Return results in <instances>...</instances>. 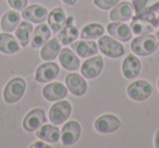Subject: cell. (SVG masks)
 <instances>
[{"label": "cell", "mask_w": 159, "mask_h": 148, "mask_svg": "<svg viewBox=\"0 0 159 148\" xmlns=\"http://www.w3.org/2000/svg\"><path fill=\"white\" fill-rule=\"evenodd\" d=\"M134 12V7L132 3L129 1H122L112 8L110 12V19L116 22H124L132 19Z\"/></svg>", "instance_id": "8fae6325"}, {"label": "cell", "mask_w": 159, "mask_h": 148, "mask_svg": "<svg viewBox=\"0 0 159 148\" xmlns=\"http://www.w3.org/2000/svg\"><path fill=\"white\" fill-rule=\"evenodd\" d=\"M47 121L45 111L40 108L30 111L23 120V128L26 132H35Z\"/></svg>", "instance_id": "52a82bcc"}, {"label": "cell", "mask_w": 159, "mask_h": 148, "mask_svg": "<svg viewBox=\"0 0 159 148\" xmlns=\"http://www.w3.org/2000/svg\"><path fill=\"white\" fill-rule=\"evenodd\" d=\"M152 94V86L146 81H136L128 87V96L133 100L142 101Z\"/></svg>", "instance_id": "5b68a950"}, {"label": "cell", "mask_w": 159, "mask_h": 148, "mask_svg": "<svg viewBox=\"0 0 159 148\" xmlns=\"http://www.w3.org/2000/svg\"><path fill=\"white\" fill-rule=\"evenodd\" d=\"M81 125L76 121H69L62 128L61 141L63 145L70 146L79 141L81 136Z\"/></svg>", "instance_id": "9c48e42d"}, {"label": "cell", "mask_w": 159, "mask_h": 148, "mask_svg": "<svg viewBox=\"0 0 159 148\" xmlns=\"http://www.w3.org/2000/svg\"><path fill=\"white\" fill-rule=\"evenodd\" d=\"M26 89V83L22 78H14L7 83L3 91V99L7 104L18 102L23 97Z\"/></svg>", "instance_id": "7a4b0ae2"}, {"label": "cell", "mask_w": 159, "mask_h": 148, "mask_svg": "<svg viewBox=\"0 0 159 148\" xmlns=\"http://www.w3.org/2000/svg\"><path fill=\"white\" fill-rule=\"evenodd\" d=\"M66 94H68L66 87L59 82L50 83L43 88V96L45 97V99L49 101H58L63 99L66 98Z\"/></svg>", "instance_id": "4fadbf2b"}, {"label": "cell", "mask_w": 159, "mask_h": 148, "mask_svg": "<svg viewBox=\"0 0 159 148\" xmlns=\"http://www.w3.org/2000/svg\"><path fill=\"white\" fill-rule=\"evenodd\" d=\"M108 33L112 37L126 43L132 38V31L130 26L123 22H113L108 25Z\"/></svg>", "instance_id": "2e32d148"}, {"label": "cell", "mask_w": 159, "mask_h": 148, "mask_svg": "<svg viewBox=\"0 0 159 148\" xmlns=\"http://www.w3.org/2000/svg\"><path fill=\"white\" fill-rule=\"evenodd\" d=\"M136 16H145L159 9V0H132Z\"/></svg>", "instance_id": "7402d4cb"}, {"label": "cell", "mask_w": 159, "mask_h": 148, "mask_svg": "<svg viewBox=\"0 0 159 148\" xmlns=\"http://www.w3.org/2000/svg\"><path fill=\"white\" fill-rule=\"evenodd\" d=\"M155 147L156 148H159V131L156 133V135H155Z\"/></svg>", "instance_id": "836d02e7"}, {"label": "cell", "mask_w": 159, "mask_h": 148, "mask_svg": "<svg viewBox=\"0 0 159 148\" xmlns=\"http://www.w3.org/2000/svg\"><path fill=\"white\" fill-rule=\"evenodd\" d=\"M156 37H157V38H158V40H159V32H158V33H157V35H156Z\"/></svg>", "instance_id": "d590c367"}, {"label": "cell", "mask_w": 159, "mask_h": 148, "mask_svg": "<svg viewBox=\"0 0 159 148\" xmlns=\"http://www.w3.org/2000/svg\"><path fill=\"white\" fill-rule=\"evenodd\" d=\"M95 130L102 134H107L117 131L121 126V122L113 114H104L95 121Z\"/></svg>", "instance_id": "ba28073f"}, {"label": "cell", "mask_w": 159, "mask_h": 148, "mask_svg": "<svg viewBox=\"0 0 159 148\" xmlns=\"http://www.w3.org/2000/svg\"><path fill=\"white\" fill-rule=\"evenodd\" d=\"M22 16L24 20L33 23H43L48 18V11L40 5H32L22 10Z\"/></svg>", "instance_id": "7c38bea8"}, {"label": "cell", "mask_w": 159, "mask_h": 148, "mask_svg": "<svg viewBox=\"0 0 159 148\" xmlns=\"http://www.w3.org/2000/svg\"><path fill=\"white\" fill-rule=\"evenodd\" d=\"M71 112H72V106L70 102L66 100H61L50 107L49 120L51 121V123L58 125V124H61L64 121H66L68 118L70 117Z\"/></svg>", "instance_id": "3957f363"}, {"label": "cell", "mask_w": 159, "mask_h": 148, "mask_svg": "<svg viewBox=\"0 0 159 148\" xmlns=\"http://www.w3.org/2000/svg\"><path fill=\"white\" fill-rule=\"evenodd\" d=\"M32 148H34V147H49L48 145H46V144H44V143H42V141H37V143H35V144H33V145L31 146Z\"/></svg>", "instance_id": "d6a6232c"}, {"label": "cell", "mask_w": 159, "mask_h": 148, "mask_svg": "<svg viewBox=\"0 0 159 148\" xmlns=\"http://www.w3.org/2000/svg\"><path fill=\"white\" fill-rule=\"evenodd\" d=\"M20 50V45L16 38L11 34L2 33L0 34V51L7 55H13Z\"/></svg>", "instance_id": "44dd1931"}, {"label": "cell", "mask_w": 159, "mask_h": 148, "mask_svg": "<svg viewBox=\"0 0 159 148\" xmlns=\"http://www.w3.org/2000/svg\"><path fill=\"white\" fill-rule=\"evenodd\" d=\"M8 2H9L10 7L13 8L14 10L22 11L26 8L29 0H8Z\"/></svg>", "instance_id": "4dcf8cb0"}, {"label": "cell", "mask_w": 159, "mask_h": 148, "mask_svg": "<svg viewBox=\"0 0 159 148\" xmlns=\"http://www.w3.org/2000/svg\"><path fill=\"white\" fill-rule=\"evenodd\" d=\"M59 61L66 70L75 71L80 68V59L69 48H63L59 52Z\"/></svg>", "instance_id": "ffe728a7"}, {"label": "cell", "mask_w": 159, "mask_h": 148, "mask_svg": "<svg viewBox=\"0 0 159 148\" xmlns=\"http://www.w3.org/2000/svg\"><path fill=\"white\" fill-rule=\"evenodd\" d=\"M130 27H131L132 33L137 36L150 34L152 31H154V25H152L147 19L144 18V16H133Z\"/></svg>", "instance_id": "d6986e66"}, {"label": "cell", "mask_w": 159, "mask_h": 148, "mask_svg": "<svg viewBox=\"0 0 159 148\" xmlns=\"http://www.w3.org/2000/svg\"><path fill=\"white\" fill-rule=\"evenodd\" d=\"M62 1L68 6H73V5H75V2H76L77 0H62Z\"/></svg>", "instance_id": "e575fe53"}, {"label": "cell", "mask_w": 159, "mask_h": 148, "mask_svg": "<svg viewBox=\"0 0 159 148\" xmlns=\"http://www.w3.org/2000/svg\"><path fill=\"white\" fill-rule=\"evenodd\" d=\"M142 16L147 19V20L154 25V27H159V9L154 12H150V13H148V14H145V16Z\"/></svg>", "instance_id": "1f68e13d"}, {"label": "cell", "mask_w": 159, "mask_h": 148, "mask_svg": "<svg viewBox=\"0 0 159 148\" xmlns=\"http://www.w3.org/2000/svg\"><path fill=\"white\" fill-rule=\"evenodd\" d=\"M157 84H158V89H159V80H158V82H157Z\"/></svg>", "instance_id": "8d00e7d4"}, {"label": "cell", "mask_w": 159, "mask_h": 148, "mask_svg": "<svg viewBox=\"0 0 159 148\" xmlns=\"http://www.w3.org/2000/svg\"><path fill=\"white\" fill-rule=\"evenodd\" d=\"M48 25L53 32H58L64 26L66 21V12L60 8L52 9L48 14Z\"/></svg>", "instance_id": "484cf974"}, {"label": "cell", "mask_w": 159, "mask_h": 148, "mask_svg": "<svg viewBox=\"0 0 159 148\" xmlns=\"http://www.w3.org/2000/svg\"><path fill=\"white\" fill-rule=\"evenodd\" d=\"M73 18L70 16L69 19H66V24L61 29V31L58 34V39L62 45H69L71 43H73L79 36V29L76 26L72 24Z\"/></svg>", "instance_id": "e0dca14e"}, {"label": "cell", "mask_w": 159, "mask_h": 148, "mask_svg": "<svg viewBox=\"0 0 159 148\" xmlns=\"http://www.w3.org/2000/svg\"><path fill=\"white\" fill-rule=\"evenodd\" d=\"M142 69V63L139 58L135 56L129 55L122 62V73L125 78L132 80L139 76Z\"/></svg>", "instance_id": "9a60e30c"}, {"label": "cell", "mask_w": 159, "mask_h": 148, "mask_svg": "<svg viewBox=\"0 0 159 148\" xmlns=\"http://www.w3.org/2000/svg\"><path fill=\"white\" fill-rule=\"evenodd\" d=\"M66 84L68 89L74 96H83L87 92V83L79 74L71 73L66 78Z\"/></svg>", "instance_id": "5bb4252c"}, {"label": "cell", "mask_w": 159, "mask_h": 148, "mask_svg": "<svg viewBox=\"0 0 159 148\" xmlns=\"http://www.w3.org/2000/svg\"><path fill=\"white\" fill-rule=\"evenodd\" d=\"M59 75V66L55 62H48L39 65L36 70L35 80L39 83H48Z\"/></svg>", "instance_id": "30bf717a"}, {"label": "cell", "mask_w": 159, "mask_h": 148, "mask_svg": "<svg viewBox=\"0 0 159 148\" xmlns=\"http://www.w3.org/2000/svg\"><path fill=\"white\" fill-rule=\"evenodd\" d=\"M60 49H61V46H60L59 40L57 38H52L43 46L42 51H40V57L44 61L55 60L59 55Z\"/></svg>", "instance_id": "d4e9b609"}, {"label": "cell", "mask_w": 159, "mask_h": 148, "mask_svg": "<svg viewBox=\"0 0 159 148\" xmlns=\"http://www.w3.org/2000/svg\"><path fill=\"white\" fill-rule=\"evenodd\" d=\"M33 29H34L33 25L27 22L26 20L22 21V22L19 24V27H16V37L22 47L27 46V44L30 43L31 35H32V33H33Z\"/></svg>", "instance_id": "4316f807"}, {"label": "cell", "mask_w": 159, "mask_h": 148, "mask_svg": "<svg viewBox=\"0 0 159 148\" xmlns=\"http://www.w3.org/2000/svg\"><path fill=\"white\" fill-rule=\"evenodd\" d=\"M96 7L102 10H109L112 9L116 5L119 3V0H94Z\"/></svg>", "instance_id": "f546056e"}, {"label": "cell", "mask_w": 159, "mask_h": 148, "mask_svg": "<svg viewBox=\"0 0 159 148\" xmlns=\"http://www.w3.org/2000/svg\"><path fill=\"white\" fill-rule=\"evenodd\" d=\"M20 23V14L16 11H8L1 19V29L5 32H13Z\"/></svg>", "instance_id": "83f0119b"}, {"label": "cell", "mask_w": 159, "mask_h": 148, "mask_svg": "<svg viewBox=\"0 0 159 148\" xmlns=\"http://www.w3.org/2000/svg\"><path fill=\"white\" fill-rule=\"evenodd\" d=\"M158 39L154 35L146 34V35L137 36L132 40L131 50L137 56L147 57L152 55L158 49Z\"/></svg>", "instance_id": "6da1fadb"}, {"label": "cell", "mask_w": 159, "mask_h": 148, "mask_svg": "<svg viewBox=\"0 0 159 148\" xmlns=\"http://www.w3.org/2000/svg\"><path fill=\"white\" fill-rule=\"evenodd\" d=\"M72 49L82 58H89L91 56H95L98 53L99 48L97 47V44L93 40H80L77 43H74L72 45Z\"/></svg>", "instance_id": "ac0fdd59"}, {"label": "cell", "mask_w": 159, "mask_h": 148, "mask_svg": "<svg viewBox=\"0 0 159 148\" xmlns=\"http://www.w3.org/2000/svg\"><path fill=\"white\" fill-rule=\"evenodd\" d=\"M105 29L104 26L99 23H91V24L84 26V29L81 32V38L86 40H92L99 38L102 36Z\"/></svg>", "instance_id": "f1b7e54d"}, {"label": "cell", "mask_w": 159, "mask_h": 148, "mask_svg": "<svg viewBox=\"0 0 159 148\" xmlns=\"http://www.w3.org/2000/svg\"><path fill=\"white\" fill-rule=\"evenodd\" d=\"M104 68V60L100 56H95L87 59L81 66V73L85 78H95L99 75Z\"/></svg>", "instance_id": "8992f818"}, {"label": "cell", "mask_w": 159, "mask_h": 148, "mask_svg": "<svg viewBox=\"0 0 159 148\" xmlns=\"http://www.w3.org/2000/svg\"><path fill=\"white\" fill-rule=\"evenodd\" d=\"M36 136L48 143H57L60 139V130L57 126L46 124L40 126L39 130L36 132Z\"/></svg>", "instance_id": "cb8c5ba5"}, {"label": "cell", "mask_w": 159, "mask_h": 148, "mask_svg": "<svg viewBox=\"0 0 159 148\" xmlns=\"http://www.w3.org/2000/svg\"><path fill=\"white\" fill-rule=\"evenodd\" d=\"M98 48L109 58H119L124 53V47L110 36H102L98 40Z\"/></svg>", "instance_id": "277c9868"}, {"label": "cell", "mask_w": 159, "mask_h": 148, "mask_svg": "<svg viewBox=\"0 0 159 148\" xmlns=\"http://www.w3.org/2000/svg\"><path fill=\"white\" fill-rule=\"evenodd\" d=\"M50 37V29L47 24H39L34 29L33 37H32V47L39 48L43 47Z\"/></svg>", "instance_id": "603a6c76"}]
</instances>
